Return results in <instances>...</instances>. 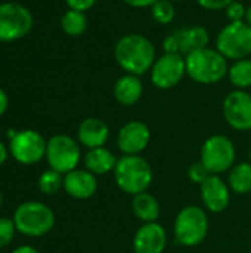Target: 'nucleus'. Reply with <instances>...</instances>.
<instances>
[{
	"instance_id": "nucleus-1",
	"label": "nucleus",
	"mask_w": 251,
	"mask_h": 253,
	"mask_svg": "<svg viewBox=\"0 0 251 253\" xmlns=\"http://www.w3.org/2000/svg\"><path fill=\"white\" fill-rule=\"evenodd\" d=\"M114 58L120 68L127 74L142 76L151 71L157 59V52L148 37L138 33H130L124 34L115 43Z\"/></svg>"
},
{
	"instance_id": "nucleus-2",
	"label": "nucleus",
	"mask_w": 251,
	"mask_h": 253,
	"mask_svg": "<svg viewBox=\"0 0 251 253\" xmlns=\"http://www.w3.org/2000/svg\"><path fill=\"white\" fill-rule=\"evenodd\" d=\"M186 74L200 84H215L222 82L229 71L228 59L215 49L204 47L185 56Z\"/></svg>"
},
{
	"instance_id": "nucleus-3",
	"label": "nucleus",
	"mask_w": 251,
	"mask_h": 253,
	"mask_svg": "<svg viewBox=\"0 0 251 253\" xmlns=\"http://www.w3.org/2000/svg\"><path fill=\"white\" fill-rule=\"evenodd\" d=\"M114 179L123 193L136 196L149 188L154 173L151 165L142 156H123L114 169Z\"/></svg>"
},
{
	"instance_id": "nucleus-4",
	"label": "nucleus",
	"mask_w": 251,
	"mask_h": 253,
	"mask_svg": "<svg viewBox=\"0 0 251 253\" xmlns=\"http://www.w3.org/2000/svg\"><path fill=\"white\" fill-rule=\"evenodd\" d=\"M209 218L203 208L189 205L179 211L175 219V240L185 248L201 245L209 233Z\"/></svg>"
},
{
	"instance_id": "nucleus-5",
	"label": "nucleus",
	"mask_w": 251,
	"mask_h": 253,
	"mask_svg": "<svg viewBox=\"0 0 251 253\" xmlns=\"http://www.w3.org/2000/svg\"><path fill=\"white\" fill-rule=\"evenodd\" d=\"M16 231L27 237H41L55 227L53 211L41 202H25L13 213Z\"/></svg>"
},
{
	"instance_id": "nucleus-6",
	"label": "nucleus",
	"mask_w": 251,
	"mask_h": 253,
	"mask_svg": "<svg viewBox=\"0 0 251 253\" xmlns=\"http://www.w3.org/2000/svg\"><path fill=\"white\" fill-rule=\"evenodd\" d=\"M216 50L226 59L238 61L251 55V27L246 21L226 24L216 37Z\"/></svg>"
},
{
	"instance_id": "nucleus-7",
	"label": "nucleus",
	"mask_w": 251,
	"mask_h": 253,
	"mask_svg": "<svg viewBox=\"0 0 251 253\" xmlns=\"http://www.w3.org/2000/svg\"><path fill=\"white\" fill-rule=\"evenodd\" d=\"M237 157L234 142L225 135H213L206 139L201 148V163L210 175H220L234 168Z\"/></svg>"
},
{
	"instance_id": "nucleus-8",
	"label": "nucleus",
	"mask_w": 251,
	"mask_h": 253,
	"mask_svg": "<svg viewBox=\"0 0 251 253\" xmlns=\"http://www.w3.org/2000/svg\"><path fill=\"white\" fill-rule=\"evenodd\" d=\"M33 24V15L24 4L13 1L0 4V42H15L25 37Z\"/></svg>"
},
{
	"instance_id": "nucleus-9",
	"label": "nucleus",
	"mask_w": 251,
	"mask_h": 253,
	"mask_svg": "<svg viewBox=\"0 0 251 253\" xmlns=\"http://www.w3.org/2000/svg\"><path fill=\"white\" fill-rule=\"evenodd\" d=\"M81 159V151L78 144L68 135H55L47 141L46 160L50 169L67 175L68 172L77 169Z\"/></svg>"
},
{
	"instance_id": "nucleus-10",
	"label": "nucleus",
	"mask_w": 251,
	"mask_h": 253,
	"mask_svg": "<svg viewBox=\"0 0 251 253\" xmlns=\"http://www.w3.org/2000/svg\"><path fill=\"white\" fill-rule=\"evenodd\" d=\"M47 141L36 130L24 129L16 132V135L9 142L10 156L21 165L30 166L38 163L46 157Z\"/></svg>"
},
{
	"instance_id": "nucleus-11",
	"label": "nucleus",
	"mask_w": 251,
	"mask_h": 253,
	"mask_svg": "<svg viewBox=\"0 0 251 253\" xmlns=\"http://www.w3.org/2000/svg\"><path fill=\"white\" fill-rule=\"evenodd\" d=\"M210 33L206 27L194 25L188 28H178L172 31L163 42V49L166 53L188 55L194 50L209 47Z\"/></svg>"
},
{
	"instance_id": "nucleus-12",
	"label": "nucleus",
	"mask_w": 251,
	"mask_h": 253,
	"mask_svg": "<svg viewBox=\"0 0 251 253\" xmlns=\"http://www.w3.org/2000/svg\"><path fill=\"white\" fill-rule=\"evenodd\" d=\"M151 82L161 90L173 89L186 74L185 58L178 53H166L155 59L151 68Z\"/></svg>"
},
{
	"instance_id": "nucleus-13",
	"label": "nucleus",
	"mask_w": 251,
	"mask_h": 253,
	"mask_svg": "<svg viewBox=\"0 0 251 253\" xmlns=\"http://www.w3.org/2000/svg\"><path fill=\"white\" fill-rule=\"evenodd\" d=\"M223 117L226 123L240 132L251 130V95L247 90L235 89L223 99Z\"/></svg>"
},
{
	"instance_id": "nucleus-14",
	"label": "nucleus",
	"mask_w": 251,
	"mask_h": 253,
	"mask_svg": "<svg viewBox=\"0 0 251 253\" xmlns=\"http://www.w3.org/2000/svg\"><path fill=\"white\" fill-rule=\"evenodd\" d=\"M151 141V130L141 120L127 122L117 135V145L124 156H141Z\"/></svg>"
},
{
	"instance_id": "nucleus-15",
	"label": "nucleus",
	"mask_w": 251,
	"mask_h": 253,
	"mask_svg": "<svg viewBox=\"0 0 251 253\" xmlns=\"http://www.w3.org/2000/svg\"><path fill=\"white\" fill-rule=\"evenodd\" d=\"M200 187L201 200L210 212L220 213L226 211L231 202V188L220 175H210Z\"/></svg>"
},
{
	"instance_id": "nucleus-16",
	"label": "nucleus",
	"mask_w": 251,
	"mask_h": 253,
	"mask_svg": "<svg viewBox=\"0 0 251 253\" xmlns=\"http://www.w3.org/2000/svg\"><path fill=\"white\" fill-rule=\"evenodd\" d=\"M167 246V233L158 222H148L138 228L133 237L135 253H163Z\"/></svg>"
},
{
	"instance_id": "nucleus-17",
	"label": "nucleus",
	"mask_w": 251,
	"mask_h": 253,
	"mask_svg": "<svg viewBox=\"0 0 251 253\" xmlns=\"http://www.w3.org/2000/svg\"><path fill=\"white\" fill-rule=\"evenodd\" d=\"M64 190L72 199L87 200L93 197L98 190L96 175L87 169H74L64 176Z\"/></svg>"
},
{
	"instance_id": "nucleus-18",
	"label": "nucleus",
	"mask_w": 251,
	"mask_h": 253,
	"mask_svg": "<svg viewBox=\"0 0 251 253\" xmlns=\"http://www.w3.org/2000/svg\"><path fill=\"white\" fill-rule=\"evenodd\" d=\"M77 136L80 144L89 150L105 147L109 138V127L102 119L87 117L80 123L77 129Z\"/></svg>"
},
{
	"instance_id": "nucleus-19",
	"label": "nucleus",
	"mask_w": 251,
	"mask_h": 253,
	"mask_svg": "<svg viewBox=\"0 0 251 253\" xmlns=\"http://www.w3.org/2000/svg\"><path fill=\"white\" fill-rule=\"evenodd\" d=\"M143 95V83L139 76L124 74L117 79L114 84V98L118 104L130 107L139 102Z\"/></svg>"
},
{
	"instance_id": "nucleus-20",
	"label": "nucleus",
	"mask_w": 251,
	"mask_h": 253,
	"mask_svg": "<svg viewBox=\"0 0 251 253\" xmlns=\"http://www.w3.org/2000/svg\"><path fill=\"white\" fill-rule=\"evenodd\" d=\"M118 159L114 156L112 151H109L105 147L92 148L84 156V166L89 172L93 175H107L109 172H114L117 166Z\"/></svg>"
},
{
	"instance_id": "nucleus-21",
	"label": "nucleus",
	"mask_w": 251,
	"mask_h": 253,
	"mask_svg": "<svg viewBox=\"0 0 251 253\" xmlns=\"http://www.w3.org/2000/svg\"><path fill=\"white\" fill-rule=\"evenodd\" d=\"M132 211H133L135 216L139 221H142L143 224L157 222V219L160 216V203L152 194L145 191V193L133 196Z\"/></svg>"
},
{
	"instance_id": "nucleus-22",
	"label": "nucleus",
	"mask_w": 251,
	"mask_h": 253,
	"mask_svg": "<svg viewBox=\"0 0 251 253\" xmlns=\"http://www.w3.org/2000/svg\"><path fill=\"white\" fill-rule=\"evenodd\" d=\"M228 185L237 194H249L251 191V163L235 165L229 170Z\"/></svg>"
},
{
	"instance_id": "nucleus-23",
	"label": "nucleus",
	"mask_w": 251,
	"mask_h": 253,
	"mask_svg": "<svg viewBox=\"0 0 251 253\" xmlns=\"http://www.w3.org/2000/svg\"><path fill=\"white\" fill-rule=\"evenodd\" d=\"M228 79L237 89L246 90L251 87V59L244 58L234 61V64L229 67Z\"/></svg>"
},
{
	"instance_id": "nucleus-24",
	"label": "nucleus",
	"mask_w": 251,
	"mask_h": 253,
	"mask_svg": "<svg viewBox=\"0 0 251 253\" xmlns=\"http://www.w3.org/2000/svg\"><path fill=\"white\" fill-rule=\"evenodd\" d=\"M61 27H62L65 34H68L71 37H78L87 28V18H86L84 12L70 9L62 15Z\"/></svg>"
},
{
	"instance_id": "nucleus-25",
	"label": "nucleus",
	"mask_w": 251,
	"mask_h": 253,
	"mask_svg": "<svg viewBox=\"0 0 251 253\" xmlns=\"http://www.w3.org/2000/svg\"><path fill=\"white\" fill-rule=\"evenodd\" d=\"M38 188L43 194H47V196L56 194L61 188H64L62 173H59L53 169L43 172L38 178Z\"/></svg>"
},
{
	"instance_id": "nucleus-26",
	"label": "nucleus",
	"mask_w": 251,
	"mask_h": 253,
	"mask_svg": "<svg viewBox=\"0 0 251 253\" xmlns=\"http://www.w3.org/2000/svg\"><path fill=\"white\" fill-rule=\"evenodd\" d=\"M151 16L155 22L166 25L170 24L175 16H176V10L173 6L172 0H158L152 7H151Z\"/></svg>"
},
{
	"instance_id": "nucleus-27",
	"label": "nucleus",
	"mask_w": 251,
	"mask_h": 253,
	"mask_svg": "<svg viewBox=\"0 0 251 253\" xmlns=\"http://www.w3.org/2000/svg\"><path fill=\"white\" fill-rule=\"evenodd\" d=\"M15 231H16V227H15L13 219L0 218V249L12 243L15 237Z\"/></svg>"
},
{
	"instance_id": "nucleus-28",
	"label": "nucleus",
	"mask_w": 251,
	"mask_h": 253,
	"mask_svg": "<svg viewBox=\"0 0 251 253\" xmlns=\"http://www.w3.org/2000/svg\"><path fill=\"white\" fill-rule=\"evenodd\" d=\"M225 12H226V16H228L229 22H238V21H246L247 7L241 1L234 0L232 3H229L226 6Z\"/></svg>"
},
{
	"instance_id": "nucleus-29",
	"label": "nucleus",
	"mask_w": 251,
	"mask_h": 253,
	"mask_svg": "<svg viewBox=\"0 0 251 253\" xmlns=\"http://www.w3.org/2000/svg\"><path fill=\"white\" fill-rule=\"evenodd\" d=\"M210 176V172L206 169V166L198 162V163H194L189 169H188V178L194 182V184H203L207 178Z\"/></svg>"
},
{
	"instance_id": "nucleus-30",
	"label": "nucleus",
	"mask_w": 251,
	"mask_h": 253,
	"mask_svg": "<svg viewBox=\"0 0 251 253\" xmlns=\"http://www.w3.org/2000/svg\"><path fill=\"white\" fill-rule=\"evenodd\" d=\"M234 0H197V3L207 10H225Z\"/></svg>"
},
{
	"instance_id": "nucleus-31",
	"label": "nucleus",
	"mask_w": 251,
	"mask_h": 253,
	"mask_svg": "<svg viewBox=\"0 0 251 253\" xmlns=\"http://www.w3.org/2000/svg\"><path fill=\"white\" fill-rule=\"evenodd\" d=\"M65 1H67V4H68L70 9L80 10V12H86L90 7H93L98 0H65Z\"/></svg>"
},
{
	"instance_id": "nucleus-32",
	"label": "nucleus",
	"mask_w": 251,
	"mask_h": 253,
	"mask_svg": "<svg viewBox=\"0 0 251 253\" xmlns=\"http://www.w3.org/2000/svg\"><path fill=\"white\" fill-rule=\"evenodd\" d=\"M126 4L132 6V7H136V9H142V7H152L158 0H123Z\"/></svg>"
},
{
	"instance_id": "nucleus-33",
	"label": "nucleus",
	"mask_w": 251,
	"mask_h": 253,
	"mask_svg": "<svg viewBox=\"0 0 251 253\" xmlns=\"http://www.w3.org/2000/svg\"><path fill=\"white\" fill-rule=\"evenodd\" d=\"M9 107V98H7V93L0 87V116H3L6 113Z\"/></svg>"
},
{
	"instance_id": "nucleus-34",
	"label": "nucleus",
	"mask_w": 251,
	"mask_h": 253,
	"mask_svg": "<svg viewBox=\"0 0 251 253\" xmlns=\"http://www.w3.org/2000/svg\"><path fill=\"white\" fill-rule=\"evenodd\" d=\"M12 253H38L37 249H34V248H31V246H19V248H16L15 251Z\"/></svg>"
},
{
	"instance_id": "nucleus-35",
	"label": "nucleus",
	"mask_w": 251,
	"mask_h": 253,
	"mask_svg": "<svg viewBox=\"0 0 251 253\" xmlns=\"http://www.w3.org/2000/svg\"><path fill=\"white\" fill-rule=\"evenodd\" d=\"M6 159H7V148H6L4 144L0 141V166L6 162Z\"/></svg>"
},
{
	"instance_id": "nucleus-36",
	"label": "nucleus",
	"mask_w": 251,
	"mask_h": 253,
	"mask_svg": "<svg viewBox=\"0 0 251 253\" xmlns=\"http://www.w3.org/2000/svg\"><path fill=\"white\" fill-rule=\"evenodd\" d=\"M246 22L251 27V4L247 7V13H246Z\"/></svg>"
},
{
	"instance_id": "nucleus-37",
	"label": "nucleus",
	"mask_w": 251,
	"mask_h": 253,
	"mask_svg": "<svg viewBox=\"0 0 251 253\" xmlns=\"http://www.w3.org/2000/svg\"><path fill=\"white\" fill-rule=\"evenodd\" d=\"M1 203H3V196H1V191H0V206H1Z\"/></svg>"
},
{
	"instance_id": "nucleus-38",
	"label": "nucleus",
	"mask_w": 251,
	"mask_h": 253,
	"mask_svg": "<svg viewBox=\"0 0 251 253\" xmlns=\"http://www.w3.org/2000/svg\"><path fill=\"white\" fill-rule=\"evenodd\" d=\"M172 1H183V0H172Z\"/></svg>"
}]
</instances>
